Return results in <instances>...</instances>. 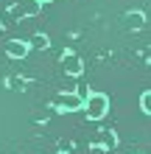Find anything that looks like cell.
Segmentation results:
<instances>
[{
	"mask_svg": "<svg viewBox=\"0 0 151 154\" xmlns=\"http://www.w3.org/2000/svg\"><path fill=\"white\" fill-rule=\"evenodd\" d=\"M106 109H109V98L101 95V93H92L84 98V112L90 115V121H101V118L106 115Z\"/></svg>",
	"mask_w": 151,
	"mask_h": 154,
	"instance_id": "cell-1",
	"label": "cell"
},
{
	"mask_svg": "<svg viewBox=\"0 0 151 154\" xmlns=\"http://www.w3.org/2000/svg\"><path fill=\"white\" fill-rule=\"evenodd\" d=\"M53 106H59L62 112H73V109H81V106H84V98L73 95V93H62V95L53 98Z\"/></svg>",
	"mask_w": 151,
	"mask_h": 154,
	"instance_id": "cell-2",
	"label": "cell"
},
{
	"mask_svg": "<svg viewBox=\"0 0 151 154\" xmlns=\"http://www.w3.org/2000/svg\"><path fill=\"white\" fill-rule=\"evenodd\" d=\"M39 0H20L14 8H11V14L14 17H34V14H39Z\"/></svg>",
	"mask_w": 151,
	"mask_h": 154,
	"instance_id": "cell-3",
	"label": "cell"
},
{
	"mask_svg": "<svg viewBox=\"0 0 151 154\" xmlns=\"http://www.w3.org/2000/svg\"><path fill=\"white\" fill-rule=\"evenodd\" d=\"M62 65H65V73H70V76H81V70H84L81 59H78L76 53H65V56H62Z\"/></svg>",
	"mask_w": 151,
	"mask_h": 154,
	"instance_id": "cell-4",
	"label": "cell"
},
{
	"mask_svg": "<svg viewBox=\"0 0 151 154\" xmlns=\"http://www.w3.org/2000/svg\"><path fill=\"white\" fill-rule=\"evenodd\" d=\"M28 48H31V45L28 42H20V39H8L6 42V53L14 56V59H23L25 53H28Z\"/></svg>",
	"mask_w": 151,
	"mask_h": 154,
	"instance_id": "cell-5",
	"label": "cell"
},
{
	"mask_svg": "<svg viewBox=\"0 0 151 154\" xmlns=\"http://www.w3.org/2000/svg\"><path fill=\"white\" fill-rule=\"evenodd\" d=\"M31 45H34V48H48V37H42V34H39V37L31 39Z\"/></svg>",
	"mask_w": 151,
	"mask_h": 154,
	"instance_id": "cell-6",
	"label": "cell"
},
{
	"mask_svg": "<svg viewBox=\"0 0 151 154\" xmlns=\"http://www.w3.org/2000/svg\"><path fill=\"white\" fill-rule=\"evenodd\" d=\"M140 106H143V112H151V95L143 93V98H140Z\"/></svg>",
	"mask_w": 151,
	"mask_h": 154,
	"instance_id": "cell-7",
	"label": "cell"
}]
</instances>
